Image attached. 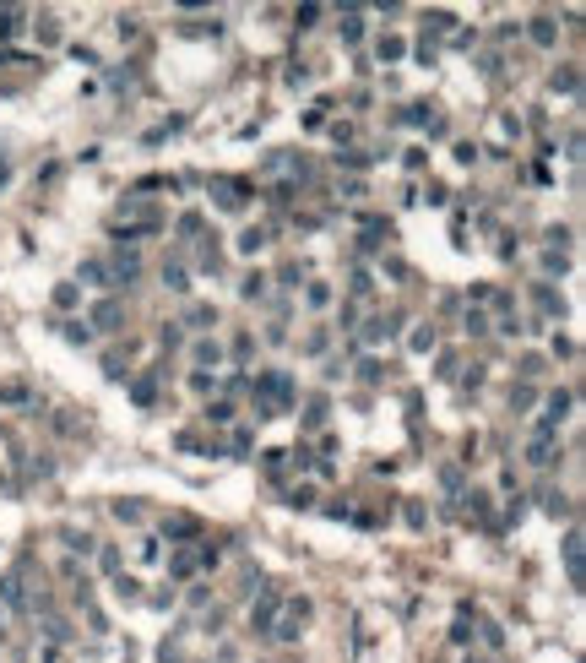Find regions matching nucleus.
I'll return each mask as SVG.
<instances>
[{
	"label": "nucleus",
	"instance_id": "obj_13",
	"mask_svg": "<svg viewBox=\"0 0 586 663\" xmlns=\"http://www.w3.org/2000/svg\"><path fill=\"white\" fill-rule=\"evenodd\" d=\"M532 44H543V49H554V39H559V27H554V17H532Z\"/></svg>",
	"mask_w": 586,
	"mask_h": 663
},
{
	"label": "nucleus",
	"instance_id": "obj_25",
	"mask_svg": "<svg viewBox=\"0 0 586 663\" xmlns=\"http://www.w3.org/2000/svg\"><path fill=\"white\" fill-rule=\"evenodd\" d=\"M261 468L272 478H283V468H288V452H261Z\"/></svg>",
	"mask_w": 586,
	"mask_h": 663
},
{
	"label": "nucleus",
	"instance_id": "obj_19",
	"mask_svg": "<svg viewBox=\"0 0 586 663\" xmlns=\"http://www.w3.org/2000/svg\"><path fill=\"white\" fill-rule=\"evenodd\" d=\"M532 294H538V305H543L548 315H565V299H559V294L548 289V283H538V289H532Z\"/></svg>",
	"mask_w": 586,
	"mask_h": 663
},
{
	"label": "nucleus",
	"instance_id": "obj_40",
	"mask_svg": "<svg viewBox=\"0 0 586 663\" xmlns=\"http://www.w3.org/2000/svg\"><path fill=\"white\" fill-rule=\"evenodd\" d=\"M55 305H60V310H71V305H76V283H60V289H55Z\"/></svg>",
	"mask_w": 586,
	"mask_h": 663
},
{
	"label": "nucleus",
	"instance_id": "obj_28",
	"mask_svg": "<svg viewBox=\"0 0 586 663\" xmlns=\"http://www.w3.org/2000/svg\"><path fill=\"white\" fill-rule=\"evenodd\" d=\"M521 375H526V381H543V375H548V365L538 359V353H526V359H521Z\"/></svg>",
	"mask_w": 586,
	"mask_h": 663
},
{
	"label": "nucleus",
	"instance_id": "obj_44",
	"mask_svg": "<svg viewBox=\"0 0 586 663\" xmlns=\"http://www.w3.org/2000/svg\"><path fill=\"white\" fill-rule=\"evenodd\" d=\"M180 234H201V212H185V218H180Z\"/></svg>",
	"mask_w": 586,
	"mask_h": 663
},
{
	"label": "nucleus",
	"instance_id": "obj_17",
	"mask_svg": "<svg viewBox=\"0 0 586 663\" xmlns=\"http://www.w3.org/2000/svg\"><path fill=\"white\" fill-rule=\"evenodd\" d=\"M114 598L136 603V598H142V582H136V577H125V571H114Z\"/></svg>",
	"mask_w": 586,
	"mask_h": 663
},
{
	"label": "nucleus",
	"instance_id": "obj_14",
	"mask_svg": "<svg viewBox=\"0 0 586 663\" xmlns=\"http://www.w3.org/2000/svg\"><path fill=\"white\" fill-rule=\"evenodd\" d=\"M180 327H218V305H190Z\"/></svg>",
	"mask_w": 586,
	"mask_h": 663
},
{
	"label": "nucleus",
	"instance_id": "obj_11",
	"mask_svg": "<svg viewBox=\"0 0 586 663\" xmlns=\"http://www.w3.org/2000/svg\"><path fill=\"white\" fill-rule=\"evenodd\" d=\"M565 565H570V582L581 587V527H570V533H565Z\"/></svg>",
	"mask_w": 586,
	"mask_h": 663
},
{
	"label": "nucleus",
	"instance_id": "obj_4",
	"mask_svg": "<svg viewBox=\"0 0 586 663\" xmlns=\"http://www.w3.org/2000/svg\"><path fill=\"white\" fill-rule=\"evenodd\" d=\"M554 457H559V435H554V430H532V440H526V468H554Z\"/></svg>",
	"mask_w": 586,
	"mask_h": 663
},
{
	"label": "nucleus",
	"instance_id": "obj_3",
	"mask_svg": "<svg viewBox=\"0 0 586 663\" xmlns=\"http://www.w3.org/2000/svg\"><path fill=\"white\" fill-rule=\"evenodd\" d=\"M277 609H283V593H277V587H261V603L250 609V631H255V636H272Z\"/></svg>",
	"mask_w": 586,
	"mask_h": 663
},
{
	"label": "nucleus",
	"instance_id": "obj_31",
	"mask_svg": "<svg viewBox=\"0 0 586 663\" xmlns=\"http://www.w3.org/2000/svg\"><path fill=\"white\" fill-rule=\"evenodd\" d=\"M288 506H315V490H309V484H293V490H288Z\"/></svg>",
	"mask_w": 586,
	"mask_h": 663
},
{
	"label": "nucleus",
	"instance_id": "obj_2",
	"mask_svg": "<svg viewBox=\"0 0 586 663\" xmlns=\"http://www.w3.org/2000/svg\"><path fill=\"white\" fill-rule=\"evenodd\" d=\"M304 620H309V598H288V603H283V615L272 620V636H277V642H299Z\"/></svg>",
	"mask_w": 586,
	"mask_h": 663
},
{
	"label": "nucleus",
	"instance_id": "obj_7",
	"mask_svg": "<svg viewBox=\"0 0 586 663\" xmlns=\"http://www.w3.org/2000/svg\"><path fill=\"white\" fill-rule=\"evenodd\" d=\"M120 321H125L120 299H98V305L87 310V327H98V332H120Z\"/></svg>",
	"mask_w": 586,
	"mask_h": 663
},
{
	"label": "nucleus",
	"instance_id": "obj_30",
	"mask_svg": "<svg viewBox=\"0 0 586 663\" xmlns=\"http://www.w3.org/2000/svg\"><path fill=\"white\" fill-rule=\"evenodd\" d=\"M304 299H309L315 310H326V305H331V289H326V283H309V289H304Z\"/></svg>",
	"mask_w": 586,
	"mask_h": 663
},
{
	"label": "nucleus",
	"instance_id": "obj_39",
	"mask_svg": "<svg viewBox=\"0 0 586 663\" xmlns=\"http://www.w3.org/2000/svg\"><path fill=\"white\" fill-rule=\"evenodd\" d=\"M359 33H364V22L347 11V17H342V39H347V44H359Z\"/></svg>",
	"mask_w": 586,
	"mask_h": 663
},
{
	"label": "nucleus",
	"instance_id": "obj_43",
	"mask_svg": "<svg viewBox=\"0 0 586 663\" xmlns=\"http://www.w3.org/2000/svg\"><path fill=\"white\" fill-rule=\"evenodd\" d=\"M326 343H331V337H326V332H309V337H304V353H321Z\"/></svg>",
	"mask_w": 586,
	"mask_h": 663
},
{
	"label": "nucleus",
	"instance_id": "obj_16",
	"mask_svg": "<svg viewBox=\"0 0 586 663\" xmlns=\"http://www.w3.org/2000/svg\"><path fill=\"white\" fill-rule=\"evenodd\" d=\"M163 533H168V539H196V533H201V522H190V517H168V522H163Z\"/></svg>",
	"mask_w": 586,
	"mask_h": 663
},
{
	"label": "nucleus",
	"instance_id": "obj_29",
	"mask_svg": "<svg viewBox=\"0 0 586 663\" xmlns=\"http://www.w3.org/2000/svg\"><path fill=\"white\" fill-rule=\"evenodd\" d=\"M375 49H380V60H402V55H407V44H402V39H380Z\"/></svg>",
	"mask_w": 586,
	"mask_h": 663
},
{
	"label": "nucleus",
	"instance_id": "obj_36",
	"mask_svg": "<svg viewBox=\"0 0 586 663\" xmlns=\"http://www.w3.org/2000/svg\"><path fill=\"white\" fill-rule=\"evenodd\" d=\"M234 359H239V365H244V359H255V337H244V332H239V337H234Z\"/></svg>",
	"mask_w": 586,
	"mask_h": 663
},
{
	"label": "nucleus",
	"instance_id": "obj_23",
	"mask_svg": "<svg viewBox=\"0 0 586 663\" xmlns=\"http://www.w3.org/2000/svg\"><path fill=\"white\" fill-rule=\"evenodd\" d=\"M239 294H244V299H261V294H266V272H250V277L239 283Z\"/></svg>",
	"mask_w": 586,
	"mask_h": 663
},
{
	"label": "nucleus",
	"instance_id": "obj_9",
	"mask_svg": "<svg viewBox=\"0 0 586 663\" xmlns=\"http://www.w3.org/2000/svg\"><path fill=\"white\" fill-rule=\"evenodd\" d=\"M136 272H142V256H136L131 245H120V256H114V267H109V277H114V283H131Z\"/></svg>",
	"mask_w": 586,
	"mask_h": 663
},
{
	"label": "nucleus",
	"instance_id": "obj_34",
	"mask_svg": "<svg viewBox=\"0 0 586 663\" xmlns=\"http://www.w3.org/2000/svg\"><path fill=\"white\" fill-rule=\"evenodd\" d=\"M114 517L120 522H142V506H136V500H114Z\"/></svg>",
	"mask_w": 586,
	"mask_h": 663
},
{
	"label": "nucleus",
	"instance_id": "obj_12",
	"mask_svg": "<svg viewBox=\"0 0 586 663\" xmlns=\"http://www.w3.org/2000/svg\"><path fill=\"white\" fill-rule=\"evenodd\" d=\"M196 565H201V549H180V555L168 560V571H174V582H190V577H196Z\"/></svg>",
	"mask_w": 586,
	"mask_h": 663
},
{
	"label": "nucleus",
	"instance_id": "obj_22",
	"mask_svg": "<svg viewBox=\"0 0 586 663\" xmlns=\"http://www.w3.org/2000/svg\"><path fill=\"white\" fill-rule=\"evenodd\" d=\"M60 539H65V549H76V555H93V539H87V533H76V527H65Z\"/></svg>",
	"mask_w": 586,
	"mask_h": 663
},
{
	"label": "nucleus",
	"instance_id": "obj_35",
	"mask_svg": "<svg viewBox=\"0 0 586 663\" xmlns=\"http://www.w3.org/2000/svg\"><path fill=\"white\" fill-rule=\"evenodd\" d=\"M304 424H309V430H321V424H326V397H315V402H309V414H304Z\"/></svg>",
	"mask_w": 586,
	"mask_h": 663
},
{
	"label": "nucleus",
	"instance_id": "obj_20",
	"mask_svg": "<svg viewBox=\"0 0 586 663\" xmlns=\"http://www.w3.org/2000/svg\"><path fill=\"white\" fill-rule=\"evenodd\" d=\"M81 277H87V283H98V289H109V283H114L103 261H81Z\"/></svg>",
	"mask_w": 586,
	"mask_h": 663
},
{
	"label": "nucleus",
	"instance_id": "obj_8",
	"mask_svg": "<svg viewBox=\"0 0 586 663\" xmlns=\"http://www.w3.org/2000/svg\"><path fill=\"white\" fill-rule=\"evenodd\" d=\"M244 190H250L244 180H212V196H218L222 212H239L244 207Z\"/></svg>",
	"mask_w": 586,
	"mask_h": 663
},
{
	"label": "nucleus",
	"instance_id": "obj_1",
	"mask_svg": "<svg viewBox=\"0 0 586 663\" xmlns=\"http://www.w3.org/2000/svg\"><path fill=\"white\" fill-rule=\"evenodd\" d=\"M293 408V381L283 370H266L255 375V419H277Z\"/></svg>",
	"mask_w": 586,
	"mask_h": 663
},
{
	"label": "nucleus",
	"instance_id": "obj_10",
	"mask_svg": "<svg viewBox=\"0 0 586 663\" xmlns=\"http://www.w3.org/2000/svg\"><path fill=\"white\" fill-rule=\"evenodd\" d=\"M190 359H196L201 370H206V365L218 370V365H222V343H218V337H196V348H190Z\"/></svg>",
	"mask_w": 586,
	"mask_h": 663
},
{
	"label": "nucleus",
	"instance_id": "obj_37",
	"mask_svg": "<svg viewBox=\"0 0 586 663\" xmlns=\"http://www.w3.org/2000/svg\"><path fill=\"white\" fill-rule=\"evenodd\" d=\"M359 375L375 386V381H385V365H380V359H364V365H359Z\"/></svg>",
	"mask_w": 586,
	"mask_h": 663
},
{
	"label": "nucleus",
	"instance_id": "obj_33",
	"mask_svg": "<svg viewBox=\"0 0 586 663\" xmlns=\"http://www.w3.org/2000/svg\"><path fill=\"white\" fill-rule=\"evenodd\" d=\"M158 343H163V348H180V343H185V332H180V321H168V327L158 332Z\"/></svg>",
	"mask_w": 586,
	"mask_h": 663
},
{
	"label": "nucleus",
	"instance_id": "obj_42",
	"mask_svg": "<svg viewBox=\"0 0 586 663\" xmlns=\"http://www.w3.org/2000/svg\"><path fill=\"white\" fill-rule=\"evenodd\" d=\"M510 402H516V408H532V402H538V392H532V386H516V392H510Z\"/></svg>",
	"mask_w": 586,
	"mask_h": 663
},
{
	"label": "nucleus",
	"instance_id": "obj_32",
	"mask_svg": "<svg viewBox=\"0 0 586 663\" xmlns=\"http://www.w3.org/2000/svg\"><path fill=\"white\" fill-rule=\"evenodd\" d=\"M98 565L114 577V571H120V549H114V544H103V549H98Z\"/></svg>",
	"mask_w": 586,
	"mask_h": 663
},
{
	"label": "nucleus",
	"instance_id": "obj_46",
	"mask_svg": "<svg viewBox=\"0 0 586 663\" xmlns=\"http://www.w3.org/2000/svg\"><path fill=\"white\" fill-rule=\"evenodd\" d=\"M0 185H6V158H0Z\"/></svg>",
	"mask_w": 586,
	"mask_h": 663
},
{
	"label": "nucleus",
	"instance_id": "obj_27",
	"mask_svg": "<svg viewBox=\"0 0 586 663\" xmlns=\"http://www.w3.org/2000/svg\"><path fill=\"white\" fill-rule=\"evenodd\" d=\"M234 419V402H206V424H228Z\"/></svg>",
	"mask_w": 586,
	"mask_h": 663
},
{
	"label": "nucleus",
	"instance_id": "obj_21",
	"mask_svg": "<svg viewBox=\"0 0 586 663\" xmlns=\"http://www.w3.org/2000/svg\"><path fill=\"white\" fill-rule=\"evenodd\" d=\"M261 245H266V228H244L239 234V256H255Z\"/></svg>",
	"mask_w": 586,
	"mask_h": 663
},
{
	"label": "nucleus",
	"instance_id": "obj_26",
	"mask_svg": "<svg viewBox=\"0 0 586 663\" xmlns=\"http://www.w3.org/2000/svg\"><path fill=\"white\" fill-rule=\"evenodd\" d=\"M575 82H581V77H575V65H565V71H554V93H575Z\"/></svg>",
	"mask_w": 586,
	"mask_h": 663
},
{
	"label": "nucleus",
	"instance_id": "obj_45",
	"mask_svg": "<svg viewBox=\"0 0 586 663\" xmlns=\"http://www.w3.org/2000/svg\"><path fill=\"white\" fill-rule=\"evenodd\" d=\"M0 636H6V609H0Z\"/></svg>",
	"mask_w": 586,
	"mask_h": 663
},
{
	"label": "nucleus",
	"instance_id": "obj_5",
	"mask_svg": "<svg viewBox=\"0 0 586 663\" xmlns=\"http://www.w3.org/2000/svg\"><path fill=\"white\" fill-rule=\"evenodd\" d=\"M0 603H6V609H17V615H27V609H33L27 582H22V565H17V571H6V582H0Z\"/></svg>",
	"mask_w": 586,
	"mask_h": 663
},
{
	"label": "nucleus",
	"instance_id": "obj_18",
	"mask_svg": "<svg viewBox=\"0 0 586 663\" xmlns=\"http://www.w3.org/2000/svg\"><path fill=\"white\" fill-rule=\"evenodd\" d=\"M60 332H65V343H81V348L93 343V327H87V321H60Z\"/></svg>",
	"mask_w": 586,
	"mask_h": 663
},
{
	"label": "nucleus",
	"instance_id": "obj_41",
	"mask_svg": "<svg viewBox=\"0 0 586 663\" xmlns=\"http://www.w3.org/2000/svg\"><path fill=\"white\" fill-rule=\"evenodd\" d=\"M467 332H472V337H484V332H488V315H484V310H467Z\"/></svg>",
	"mask_w": 586,
	"mask_h": 663
},
{
	"label": "nucleus",
	"instance_id": "obj_6",
	"mask_svg": "<svg viewBox=\"0 0 586 663\" xmlns=\"http://www.w3.org/2000/svg\"><path fill=\"white\" fill-rule=\"evenodd\" d=\"M570 408H575V397H570V392H548L543 397V424H538V430H554V435H559V424L570 419Z\"/></svg>",
	"mask_w": 586,
	"mask_h": 663
},
{
	"label": "nucleus",
	"instance_id": "obj_38",
	"mask_svg": "<svg viewBox=\"0 0 586 663\" xmlns=\"http://www.w3.org/2000/svg\"><path fill=\"white\" fill-rule=\"evenodd\" d=\"M0 402H27V386H17V381H6V386H0Z\"/></svg>",
	"mask_w": 586,
	"mask_h": 663
},
{
	"label": "nucleus",
	"instance_id": "obj_24",
	"mask_svg": "<svg viewBox=\"0 0 586 663\" xmlns=\"http://www.w3.org/2000/svg\"><path fill=\"white\" fill-rule=\"evenodd\" d=\"M434 343H440V337H434V327H418V332H413V353H434Z\"/></svg>",
	"mask_w": 586,
	"mask_h": 663
},
{
	"label": "nucleus",
	"instance_id": "obj_15",
	"mask_svg": "<svg viewBox=\"0 0 586 663\" xmlns=\"http://www.w3.org/2000/svg\"><path fill=\"white\" fill-rule=\"evenodd\" d=\"M163 289H174V294H190V272H185L180 261H168V267H163Z\"/></svg>",
	"mask_w": 586,
	"mask_h": 663
}]
</instances>
